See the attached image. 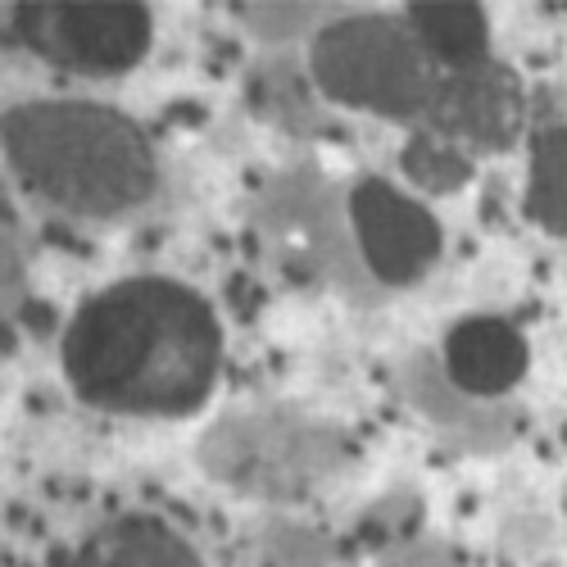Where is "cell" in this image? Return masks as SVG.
<instances>
[{"instance_id": "cell-1", "label": "cell", "mask_w": 567, "mask_h": 567, "mask_svg": "<svg viewBox=\"0 0 567 567\" xmlns=\"http://www.w3.org/2000/svg\"><path fill=\"white\" fill-rule=\"evenodd\" d=\"M60 359L73 395L91 409L186 417L214 395L223 327L186 281L123 277L78 305Z\"/></svg>"}, {"instance_id": "cell-2", "label": "cell", "mask_w": 567, "mask_h": 567, "mask_svg": "<svg viewBox=\"0 0 567 567\" xmlns=\"http://www.w3.org/2000/svg\"><path fill=\"white\" fill-rule=\"evenodd\" d=\"M6 164L45 205L118 218L155 196L159 164L146 132L96 101H28L6 114Z\"/></svg>"}, {"instance_id": "cell-3", "label": "cell", "mask_w": 567, "mask_h": 567, "mask_svg": "<svg viewBox=\"0 0 567 567\" xmlns=\"http://www.w3.org/2000/svg\"><path fill=\"white\" fill-rule=\"evenodd\" d=\"M309 73L327 101L395 123L427 118L441 69L404 14H346L309 45Z\"/></svg>"}, {"instance_id": "cell-4", "label": "cell", "mask_w": 567, "mask_h": 567, "mask_svg": "<svg viewBox=\"0 0 567 567\" xmlns=\"http://www.w3.org/2000/svg\"><path fill=\"white\" fill-rule=\"evenodd\" d=\"M10 23L32 55L82 78L136 69L155 37V14L146 6H19Z\"/></svg>"}, {"instance_id": "cell-5", "label": "cell", "mask_w": 567, "mask_h": 567, "mask_svg": "<svg viewBox=\"0 0 567 567\" xmlns=\"http://www.w3.org/2000/svg\"><path fill=\"white\" fill-rule=\"evenodd\" d=\"M350 227L372 277L409 287L441 259V223L432 209L382 177H363L350 192Z\"/></svg>"}, {"instance_id": "cell-6", "label": "cell", "mask_w": 567, "mask_h": 567, "mask_svg": "<svg viewBox=\"0 0 567 567\" xmlns=\"http://www.w3.org/2000/svg\"><path fill=\"white\" fill-rule=\"evenodd\" d=\"M527 101L523 82L499 60H482L472 69L441 73L427 110V127L450 136L463 151H508L523 136Z\"/></svg>"}, {"instance_id": "cell-7", "label": "cell", "mask_w": 567, "mask_h": 567, "mask_svg": "<svg viewBox=\"0 0 567 567\" xmlns=\"http://www.w3.org/2000/svg\"><path fill=\"white\" fill-rule=\"evenodd\" d=\"M28 567H205L196 545L168 517L155 513H118L86 527L82 536L55 545Z\"/></svg>"}, {"instance_id": "cell-8", "label": "cell", "mask_w": 567, "mask_h": 567, "mask_svg": "<svg viewBox=\"0 0 567 567\" xmlns=\"http://www.w3.org/2000/svg\"><path fill=\"white\" fill-rule=\"evenodd\" d=\"M527 337L513 322L477 313L445 332V372L467 395H504L527 372Z\"/></svg>"}, {"instance_id": "cell-9", "label": "cell", "mask_w": 567, "mask_h": 567, "mask_svg": "<svg viewBox=\"0 0 567 567\" xmlns=\"http://www.w3.org/2000/svg\"><path fill=\"white\" fill-rule=\"evenodd\" d=\"M404 19L441 73L491 60V19L482 6H409Z\"/></svg>"}, {"instance_id": "cell-10", "label": "cell", "mask_w": 567, "mask_h": 567, "mask_svg": "<svg viewBox=\"0 0 567 567\" xmlns=\"http://www.w3.org/2000/svg\"><path fill=\"white\" fill-rule=\"evenodd\" d=\"M527 214L549 236H567V127H549L532 141Z\"/></svg>"}, {"instance_id": "cell-11", "label": "cell", "mask_w": 567, "mask_h": 567, "mask_svg": "<svg viewBox=\"0 0 567 567\" xmlns=\"http://www.w3.org/2000/svg\"><path fill=\"white\" fill-rule=\"evenodd\" d=\"M404 173L409 182H417L422 192H458V186L472 177V159L463 146H454L450 136L432 132V127H422L409 146H404Z\"/></svg>"}]
</instances>
